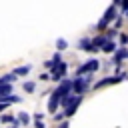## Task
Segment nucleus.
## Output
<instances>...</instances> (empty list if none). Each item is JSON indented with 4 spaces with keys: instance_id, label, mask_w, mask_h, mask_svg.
<instances>
[{
    "instance_id": "nucleus-1",
    "label": "nucleus",
    "mask_w": 128,
    "mask_h": 128,
    "mask_svg": "<svg viewBox=\"0 0 128 128\" xmlns=\"http://www.w3.org/2000/svg\"><path fill=\"white\" fill-rule=\"evenodd\" d=\"M72 88H74V80H64V82L52 92L50 102H48V110H50V112H56L58 104H62V102L68 98V92H70Z\"/></svg>"
},
{
    "instance_id": "nucleus-2",
    "label": "nucleus",
    "mask_w": 128,
    "mask_h": 128,
    "mask_svg": "<svg viewBox=\"0 0 128 128\" xmlns=\"http://www.w3.org/2000/svg\"><path fill=\"white\" fill-rule=\"evenodd\" d=\"M80 100H82V96H78V94H74V96H68L64 102H62V106L66 108V116H72L74 112H76V106L80 104Z\"/></svg>"
},
{
    "instance_id": "nucleus-3",
    "label": "nucleus",
    "mask_w": 128,
    "mask_h": 128,
    "mask_svg": "<svg viewBox=\"0 0 128 128\" xmlns=\"http://www.w3.org/2000/svg\"><path fill=\"white\" fill-rule=\"evenodd\" d=\"M98 60L96 58H92V60H88V62H84L82 66H78V70H76V74L78 76H82V74H88V72H94V70H98Z\"/></svg>"
},
{
    "instance_id": "nucleus-4",
    "label": "nucleus",
    "mask_w": 128,
    "mask_h": 128,
    "mask_svg": "<svg viewBox=\"0 0 128 128\" xmlns=\"http://www.w3.org/2000/svg\"><path fill=\"white\" fill-rule=\"evenodd\" d=\"M88 84H90V78H74V92L78 94V96H82L84 92H86V88H88Z\"/></svg>"
},
{
    "instance_id": "nucleus-5",
    "label": "nucleus",
    "mask_w": 128,
    "mask_h": 128,
    "mask_svg": "<svg viewBox=\"0 0 128 128\" xmlns=\"http://www.w3.org/2000/svg\"><path fill=\"white\" fill-rule=\"evenodd\" d=\"M114 14H116V10H114V6H110V8L106 10V14H104V18H102V20L98 22V28L102 30V28H104V26H106V24H108V22H110L112 18H114Z\"/></svg>"
},
{
    "instance_id": "nucleus-6",
    "label": "nucleus",
    "mask_w": 128,
    "mask_h": 128,
    "mask_svg": "<svg viewBox=\"0 0 128 128\" xmlns=\"http://www.w3.org/2000/svg\"><path fill=\"white\" fill-rule=\"evenodd\" d=\"M64 74H66V62H62V64H60V66L52 72V78H54V80H60Z\"/></svg>"
},
{
    "instance_id": "nucleus-7",
    "label": "nucleus",
    "mask_w": 128,
    "mask_h": 128,
    "mask_svg": "<svg viewBox=\"0 0 128 128\" xmlns=\"http://www.w3.org/2000/svg\"><path fill=\"white\" fill-rule=\"evenodd\" d=\"M120 82V76H112V78H104L100 82H96V88H102V86H108V84H116Z\"/></svg>"
},
{
    "instance_id": "nucleus-8",
    "label": "nucleus",
    "mask_w": 128,
    "mask_h": 128,
    "mask_svg": "<svg viewBox=\"0 0 128 128\" xmlns=\"http://www.w3.org/2000/svg\"><path fill=\"white\" fill-rule=\"evenodd\" d=\"M78 46H80L82 50H94V42L88 40V38H82V40L78 42Z\"/></svg>"
},
{
    "instance_id": "nucleus-9",
    "label": "nucleus",
    "mask_w": 128,
    "mask_h": 128,
    "mask_svg": "<svg viewBox=\"0 0 128 128\" xmlns=\"http://www.w3.org/2000/svg\"><path fill=\"white\" fill-rule=\"evenodd\" d=\"M0 94L2 96H10L12 94V86L10 84H0Z\"/></svg>"
},
{
    "instance_id": "nucleus-10",
    "label": "nucleus",
    "mask_w": 128,
    "mask_h": 128,
    "mask_svg": "<svg viewBox=\"0 0 128 128\" xmlns=\"http://www.w3.org/2000/svg\"><path fill=\"white\" fill-rule=\"evenodd\" d=\"M30 68H32L30 64H28V66H20V68H16V70H14V74H16V76H22V74H28V72H30Z\"/></svg>"
},
{
    "instance_id": "nucleus-11",
    "label": "nucleus",
    "mask_w": 128,
    "mask_h": 128,
    "mask_svg": "<svg viewBox=\"0 0 128 128\" xmlns=\"http://www.w3.org/2000/svg\"><path fill=\"white\" fill-rule=\"evenodd\" d=\"M126 56H128V50H124V48H122V50H118V52H116V56H114V62L118 64V62H120L122 58H126Z\"/></svg>"
},
{
    "instance_id": "nucleus-12",
    "label": "nucleus",
    "mask_w": 128,
    "mask_h": 128,
    "mask_svg": "<svg viewBox=\"0 0 128 128\" xmlns=\"http://www.w3.org/2000/svg\"><path fill=\"white\" fill-rule=\"evenodd\" d=\"M18 122H20V124H28V122H30V116H28L26 112H20V114H18Z\"/></svg>"
},
{
    "instance_id": "nucleus-13",
    "label": "nucleus",
    "mask_w": 128,
    "mask_h": 128,
    "mask_svg": "<svg viewBox=\"0 0 128 128\" xmlns=\"http://www.w3.org/2000/svg\"><path fill=\"white\" fill-rule=\"evenodd\" d=\"M66 46H68V42H66V40H62V38H58V40H56V48H58V50H64Z\"/></svg>"
},
{
    "instance_id": "nucleus-14",
    "label": "nucleus",
    "mask_w": 128,
    "mask_h": 128,
    "mask_svg": "<svg viewBox=\"0 0 128 128\" xmlns=\"http://www.w3.org/2000/svg\"><path fill=\"white\" fill-rule=\"evenodd\" d=\"M102 50H104V52H114V50H116V44H114V42H106V46H104Z\"/></svg>"
},
{
    "instance_id": "nucleus-15",
    "label": "nucleus",
    "mask_w": 128,
    "mask_h": 128,
    "mask_svg": "<svg viewBox=\"0 0 128 128\" xmlns=\"http://www.w3.org/2000/svg\"><path fill=\"white\" fill-rule=\"evenodd\" d=\"M34 88H36L34 82H24V90H26V92H34Z\"/></svg>"
},
{
    "instance_id": "nucleus-16",
    "label": "nucleus",
    "mask_w": 128,
    "mask_h": 128,
    "mask_svg": "<svg viewBox=\"0 0 128 128\" xmlns=\"http://www.w3.org/2000/svg\"><path fill=\"white\" fill-rule=\"evenodd\" d=\"M122 8H124V10L128 12V2H122Z\"/></svg>"
},
{
    "instance_id": "nucleus-17",
    "label": "nucleus",
    "mask_w": 128,
    "mask_h": 128,
    "mask_svg": "<svg viewBox=\"0 0 128 128\" xmlns=\"http://www.w3.org/2000/svg\"><path fill=\"white\" fill-rule=\"evenodd\" d=\"M60 128H68V122H64V124H62V126H60Z\"/></svg>"
},
{
    "instance_id": "nucleus-18",
    "label": "nucleus",
    "mask_w": 128,
    "mask_h": 128,
    "mask_svg": "<svg viewBox=\"0 0 128 128\" xmlns=\"http://www.w3.org/2000/svg\"><path fill=\"white\" fill-rule=\"evenodd\" d=\"M36 128H44V126H42V124H38V126H36Z\"/></svg>"
}]
</instances>
